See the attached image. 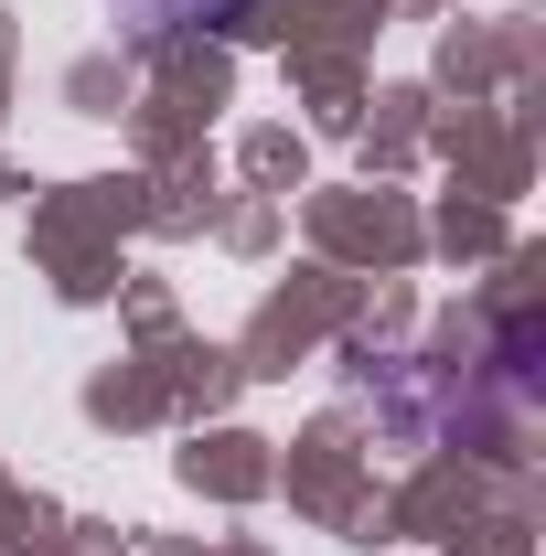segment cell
<instances>
[{"label": "cell", "instance_id": "cell-1", "mask_svg": "<svg viewBox=\"0 0 546 556\" xmlns=\"http://www.w3.org/2000/svg\"><path fill=\"white\" fill-rule=\"evenodd\" d=\"M129 11V33H172V22H214V33H247V11L258 0H119Z\"/></svg>", "mask_w": 546, "mask_h": 556}]
</instances>
